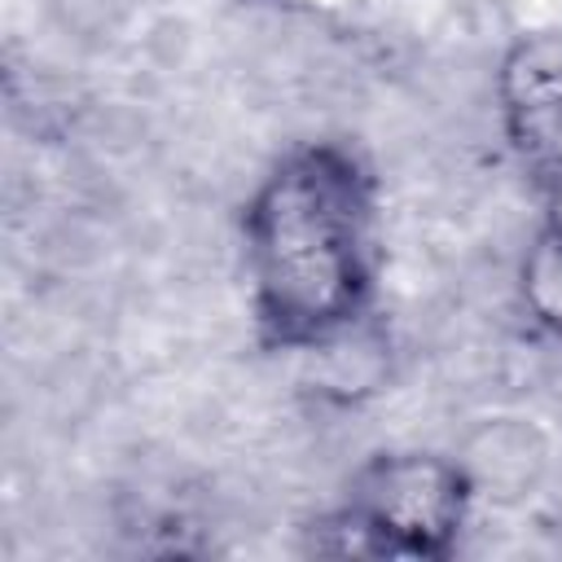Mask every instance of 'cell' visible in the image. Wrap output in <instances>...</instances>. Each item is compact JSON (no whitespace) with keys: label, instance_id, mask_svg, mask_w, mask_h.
I'll list each match as a JSON object with an SVG mask.
<instances>
[{"label":"cell","instance_id":"obj_3","mask_svg":"<svg viewBox=\"0 0 562 562\" xmlns=\"http://www.w3.org/2000/svg\"><path fill=\"white\" fill-rule=\"evenodd\" d=\"M492 101L522 171L562 176V26H531L501 48Z\"/></svg>","mask_w":562,"mask_h":562},{"label":"cell","instance_id":"obj_4","mask_svg":"<svg viewBox=\"0 0 562 562\" xmlns=\"http://www.w3.org/2000/svg\"><path fill=\"white\" fill-rule=\"evenodd\" d=\"M479 483V496H531L549 470V439L531 417H487L452 448Z\"/></svg>","mask_w":562,"mask_h":562},{"label":"cell","instance_id":"obj_2","mask_svg":"<svg viewBox=\"0 0 562 562\" xmlns=\"http://www.w3.org/2000/svg\"><path fill=\"white\" fill-rule=\"evenodd\" d=\"M479 501V483L457 452L378 448L347 474L338 505L316 522V549L443 562L461 549Z\"/></svg>","mask_w":562,"mask_h":562},{"label":"cell","instance_id":"obj_1","mask_svg":"<svg viewBox=\"0 0 562 562\" xmlns=\"http://www.w3.org/2000/svg\"><path fill=\"white\" fill-rule=\"evenodd\" d=\"M255 338L321 356L378 316L382 189L369 158L338 136L285 145L237 211Z\"/></svg>","mask_w":562,"mask_h":562},{"label":"cell","instance_id":"obj_5","mask_svg":"<svg viewBox=\"0 0 562 562\" xmlns=\"http://www.w3.org/2000/svg\"><path fill=\"white\" fill-rule=\"evenodd\" d=\"M514 303L522 321L562 342V211H544L514 259Z\"/></svg>","mask_w":562,"mask_h":562}]
</instances>
